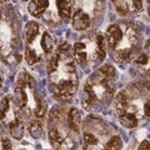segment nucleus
<instances>
[{
	"instance_id": "f257e3e1",
	"label": "nucleus",
	"mask_w": 150,
	"mask_h": 150,
	"mask_svg": "<svg viewBox=\"0 0 150 150\" xmlns=\"http://www.w3.org/2000/svg\"><path fill=\"white\" fill-rule=\"evenodd\" d=\"M76 89H78V81L75 75L68 79H64V80H60L58 83L51 84V90H53L55 98L59 99L60 101H70L73 99L74 94L76 93Z\"/></svg>"
},
{
	"instance_id": "9d476101",
	"label": "nucleus",
	"mask_w": 150,
	"mask_h": 150,
	"mask_svg": "<svg viewBox=\"0 0 150 150\" xmlns=\"http://www.w3.org/2000/svg\"><path fill=\"white\" fill-rule=\"evenodd\" d=\"M38 33H39V24L35 21H29L28 24L25 25V29H24V38H25V41L28 44H31L33 41L36 39L38 36Z\"/></svg>"
},
{
	"instance_id": "b1692460",
	"label": "nucleus",
	"mask_w": 150,
	"mask_h": 150,
	"mask_svg": "<svg viewBox=\"0 0 150 150\" xmlns=\"http://www.w3.org/2000/svg\"><path fill=\"white\" fill-rule=\"evenodd\" d=\"M8 0H0V4H3V3H6Z\"/></svg>"
},
{
	"instance_id": "393cba45",
	"label": "nucleus",
	"mask_w": 150,
	"mask_h": 150,
	"mask_svg": "<svg viewBox=\"0 0 150 150\" xmlns=\"http://www.w3.org/2000/svg\"><path fill=\"white\" fill-rule=\"evenodd\" d=\"M23 1H29V0H23Z\"/></svg>"
},
{
	"instance_id": "cd10ccee",
	"label": "nucleus",
	"mask_w": 150,
	"mask_h": 150,
	"mask_svg": "<svg viewBox=\"0 0 150 150\" xmlns=\"http://www.w3.org/2000/svg\"><path fill=\"white\" fill-rule=\"evenodd\" d=\"M0 19H1V15H0Z\"/></svg>"
},
{
	"instance_id": "2eb2a0df",
	"label": "nucleus",
	"mask_w": 150,
	"mask_h": 150,
	"mask_svg": "<svg viewBox=\"0 0 150 150\" xmlns=\"http://www.w3.org/2000/svg\"><path fill=\"white\" fill-rule=\"evenodd\" d=\"M43 121L36 119L34 121H31L30 125H29V131L31 134V137L34 138H40V135L43 134Z\"/></svg>"
},
{
	"instance_id": "9b49d317",
	"label": "nucleus",
	"mask_w": 150,
	"mask_h": 150,
	"mask_svg": "<svg viewBox=\"0 0 150 150\" xmlns=\"http://www.w3.org/2000/svg\"><path fill=\"white\" fill-rule=\"evenodd\" d=\"M119 120L121 125L125 126V128H135V126H138V118L131 111H124L119 114Z\"/></svg>"
},
{
	"instance_id": "dca6fc26",
	"label": "nucleus",
	"mask_w": 150,
	"mask_h": 150,
	"mask_svg": "<svg viewBox=\"0 0 150 150\" xmlns=\"http://www.w3.org/2000/svg\"><path fill=\"white\" fill-rule=\"evenodd\" d=\"M9 110H10V99H9V98H4V99L0 101V120H1L3 123L6 119Z\"/></svg>"
},
{
	"instance_id": "39448f33",
	"label": "nucleus",
	"mask_w": 150,
	"mask_h": 150,
	"mask_svg": "<svg viewBox=\"0 0 150 150\" xmlns=\"http://www.w3.org/2000/svg\"><path fill=\"white\" fill-rule=\"evenodd\" d=\"M9 130H10V134L13 135V138L15 139H21L23 135H24V123H23L21 116L16 114L13 116V119L9 121Z\"/></svg>"
},
{
	"instance_id": "7ed1b4c3",
	"label": "nucleus",
	"mask_w": 150,
	"mask_h": 150,
	"mask_svg": "<svg viewBox=\"0 0 150 150\" xmlns=\"http://www.w3.org/2000/svg\"><path fill=\"white\" fill-rule=\"evenodd\" d=\"M90 23H91L90 16L81 9H76L75 13L73 14V28L75 30L79 31L85 30L90 26Z\"/></svg>"
},
{
	"instance_id": "423d86ee",
	"label": "nucleus",
	"mask_w": 150,
	"mask_h": 150,
	"mask_svg": "<svg viewBox=\"0 0 150 150\" xmlns=\"http://www.w3.org/2000/svg\"><path fill=\"white\" fill-rule=\"evenodd\" d=\"M80 121H81V116H80V111L78 109H75L73 108L71 110L69 111L68 114V126L70 131H71L73 134H78L79 133V129H80Z\"/></svg>"
},
{
	"instance_id": "ddd939ff",
	"label": "nucleus",
	"mask_w": 150,
	"mask_h": 150,
	"mask_svg": "<svg viewBox=\"0 0 150 150\" xmlns=\"http://www.w3.org/2000/svg\"><path fill=\"white\" fill-rule=\"evenodd\" d=\"M41 48H43L45 54H50L54 49V40L48 31H45L43 34V38H41Z\"/></svg>"
},
{
	"instance_id": "6e6552de",
	"label": "nucleus",
	"mask_w": 150,
	"mask_h": 150,
	"mask_svg": "<svg viewBox=\"0 0 150 150\" xmlns=\"http://www.w3.org/2000/svg\"><path fill=\"white\" fill-rule=\"evenodd\" d=\"M130 106V99L126 91H120L115 98V109L118 114H121L124 111H128Z\"/></svg>"
},
{
	"instance_id": "4468645a",
	"label": "nucleus",
	"mask_w": 150,
	"mask_h": 150,
	"mask_svg": "<svg viewBox=\"0 0 150 150\" xmlns=\"http://www.w3.org/2000/svg\"><path fill=\"white\" fill-rule=\"evenodd\" d=\"M99 145V140L93 133H84V149H95Z\"/></svg>"
},
{
	"instance_id": "4be33fe9",
	"label": "nucleus",
	"mask_w": 150,
	"mask_h": 150,
	"mask_svg": "<svg viewBox=\"0 0 150 150\" xmlns=\"http://www.w3.org/2000/svg\"><path fill=\"white\" fill-rule=\"evenodd\" d=\"M144 110H145V116H146V118H149V100H146V103H145Z\"/></svg>"
},
{
	"instance_id": "5701e85b",
	"label": "nucleus",
	"mask_w": 150,
	"mask_h": 150,
	"mask_svg": "<svg viewBox=\"0 0 150 150\" xmlns=\"http://www.w3.org/2000/svg\"><path fill=\"white\" fill-rule=\"evenodd\" d=\"M140 150H143V149H149V142L148 140H145V142L142 144V146H139Z\"/></svg>"
},
{
	"instance_id": "f8f14e48",
	"label": "nucleus",
	"mask_w": 150,
	"mask_h": 150,
	"mask_svg": "<svg viewBox=\"0 0 150 150\" xmlns=\"http://www.w3.org/2000/svg\"><path fill=\"white\" fill-rule=\"evenodd\" d=\"M35 118L36 119H39L43 121V119H45V116L46 114H48V105H46V103L45 100L43 99V98H40V96H38L36 99H35Z\"/></svg>"
},
{
	"instance_id": "f03ea898",
	"label": "nucleus",
	"mask_w": 150,
	"mask_h": 150,
	"mask_svg": "<svg viewBox=\"0 0 150 150\" xmlns=\"http://www.w3.org/2000/svg\"><path fill=\"white\" fill-rule=\"evenodd\" d=\"M124 35V31L121 29L120 25H110L109 29L106 31V36H105V41H106V48H109L111 51L114 50L118 44L120 43L121 38Z\"/></svg>"
},
{
	"instance_id": "aec40b11",
	"label": "nucleus",
	"mask_w": 150,
	"mask_h": 150,
	"mask_svg": "<svg viewBox=\"0 0 150 150\" xmlns=\"http://www.w3.org/2000/svg\"><path fill=\"white\" fill-rule=\"evenodd\" d=\"M133 6L135 10H142L143 9V0H133Z\"/></svg>"
},
{
	"instance_id": "20e7f679",
	"label": "nucleus",
	"mask_w": 150,
	"mask_h": 150,
	"mask_svg": "<svg viewBox=\"0 0 150 150\" xmlns=\"http://www.w3.org/2000/svg\"><path fill=\"white\" fill-rule=\"evenodd\" d=\"M74 58L83 68H85V65H88V62L91 56L89 55L88 44L85 43V41L75 43V45H74Z\"/></svg>"
},
{
	"instance_id": "6ab92c4d",
	"label": "nucleus",
	"mask_w": 150,
	"mask_h": 150,
	"mask_svg": "<svg viewBox=\"0 0 150 150\" xmlns=\"http://www.w3.org/2000/svg\"><path fill=\"white\" fill-rule=\"evenodd\" d=\"M135 63L145 65V64L148 63V54H142V55H139V58L135 59Z\"/></svg>"
},
{
	"instance_id": "a878e982",
	"label": "nucleus",
	"mask_w": 150,
	"mask_h": 150,
	"mask_svg": "<svg viewBox=\"0 0 150 150\" xmlns=\"http://www.w3.org/2000/svg\"><path fill=\"white\" fill-rule=\"evenodd\" d=\"M100 1H104V0H100Z\"/></svg>"
},
{
	"instance_id": "bb28decb",
	"label": "nucleus",
	"mask_w": 150,
	"mask_h": 150,
	"mask_svg": "<svg viewBox=\"0 0 150 150\" xmlns=\"http://www.w3.org/2000/svg\"><path fill=\"white\" fill-rule=\"evenodd\" d=\"M111 1H115V0H111Z\"/></svg>"
},
{
	"instance_id": "412c9836",
	"label": "nucleus",
	"mask_w": 150,
	"mask_h": 150,
	"mask_svg": "<svg viewBox=\"0 0 150 150\" xmlns=\"http://www.w3.org/2000/svg\"><path fill=\"white\" fill-rule=\"evenodd\" d=\"M3 149H11V143L8 139L3 140Z\"/></svg>"
},
{
	"instance_id": "1a4fd4ad",
	"label": "nucleus",
	"mask_w": 150,
	"mask_h": 150,
	"mask_svg": "<svg viewBox=\"0 0 150 150\" xmlns=\"http://www.w3.org/2000/svg\"><path fill=\"white\" fill-rule=\"evenodd\" d=\"M56 8L63 20H68L71 16V0H56Z\"/></svg>"
},
{
	"instance_id": "0eeeda50",
	"label": "nucleus",
	"mask_w": 150,
	"mask_h": 150,
	"mask_svg": "<svg viewBox=\"0 0 150 150\" xmlns=\"http://www.w3.org/2000/svg\"><path fill=\"white\" fill-rule=\"evenodd\" d=\"M49 6V0H31L29 4V13L33 16L39 18L45 13Z\"/></svg>"
},
{
	"instance_id": "f3484780",
	"label": "nucleus",
	"mask_w": 150,
	"mask_h": 150,
	"mask_svg": "<svg viewBox=\"0 0 150 150\" xmlns=\"http://www.w3.org/2000/svg\"><path fill=\"white\" fill-rule=\"evenodd\" d=\"M25 60L29 65H34L38 62V54L34 49L30 48V45H26L25 48Z\"/></svg>"
},
{
	"instance_id": "a211bd4d",
	"label": "nucleus",
	"mask_w": 150,
	"mask_h": 150,
	"mask_svg": "<svg viewBox=\"0 0 150 150\" xmlns=\"http://www.w3.org/2000/svg\"><path fill=\"white\" fill-rule=\"evenodd\" d=\"M123 148V142H121V139L118 137V135H115V137H112L109 142L105 144V149H121Z\"/></svg>"
}]
</instances>
